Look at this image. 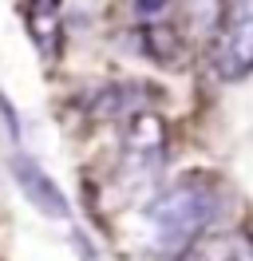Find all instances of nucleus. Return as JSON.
<instances>
[{
    "instance_id": "f257e3e1",
    "label": "nucleus",
    "mask_w": 253,
    "mask_h": 261,
    "mask_svg": "<svg viewBox=\"0 0 253 261\" xmlns=\"http://www.w3.org/2000/svg\"><path fill=\"white\" fill-rule=\"evenodd\" d=\"M218 218H221V194L202 174L174 182L170 190H162L158 198L146 202L150 238L166 257H178L190 245H198L210 233V226H218Z\"/></svg>"
},
{
    "instance_id": "f03ea898",
    "label": "nucleus",
    "mask_w": 253,
    "mask_h": 261,
    "mask_svg": "<svg viewBox=\"0 0 253 261\" xmlns=\"http://www.w3.org/2000/svg\"><path fill=\"white\" fill-rule=\"evenodd\" d=\"M210 67L225 83L253 75V0H225L210 40Z\"/></svg>"
},
{
    "instance_id": "7ed1b4c3",
    "label": "nucleus",
    "mask_w": 253,
    "mask_h": 261,
    "mask_svg": "<svg viewBox=\"0 0 253 261\" xmlns=\"http://www.w3.org/2000/svg\"><path fill=\"white\" fill-rule=\"evenodd\" d=\"M166 163V123L150 111H135L123 135V174L131 182L155 178Z\"/></svg>"
},
{
    "instance_id": "20e7f679",
    "label": "nucleus",
    "mask_w": 253,
    "mask_h": 261,
    "mask_svg": "<svg viewBox=\"0 0 253 261\" xmlns=\"http://www.w3.org/2000/svg\"><path fill=\"white\" fill-rule=\"evenodd\" d=\"M8 174L16 178L20 194L28 198V202H32L40 214H47V218H60V222L67 218V198L60 194V186L47 178V174H44L36 163H32L28 154H12V159H8Z\"/></svg>"
},
{
    "instance_id": "39448f33",
    "label": "nucleus",
    "mask_w": 253,
    "mask_h": 261,
    "mask_svg": "<svg viewBox=\"0 0 253 261\" xmlns=\"http://www.w3.org/2000/svg\"><path fill=\"white\" fill-rule=\"evenodd\" d=\"M24 24L44 60H56L63 44V4L60 0H24Z\"/></svg>"
},
{
    "instance_id": "423d86ee",
    "label": "nucleus",
    "mask_w": 253,
    "mask_h": 261,
    "mask_svg": "<svg viewBox=\"0 0 253 261\" xmlns=\"http://www.w3.org/2000/svg\"><path fill=\"white\" fill-rule=\"evenodd\" d=\"M135 111H142V87L139 83H111L91 99L95 119H131Z\"/></svg>"
},
{
    "instance_id": "0eeeda50",
    "label": "nucleus",
    "mask_w": 253,
    "mask_h": 261,
    "mask_svg": "<svg viewBox=\"0 0 253 261\" xmlns=\"http://www.w3.org/2000/svg\"><path fill=\"white\" fill-rule=\"evenodd\" d=\"M178 261H253V242L245 233H225L214 238L206 249L190 245L186 253H178Z\"/></svg>"
},
{
    "instance_id": "6e6552de",
    "label": "nucleus",
    "mask_w": 253,
    "mask_h": 261,
    "mask_svg": "<svg viewBox=\"0 0 253 261\" xmlns=\"http://www.w3.org/2000/svg\"><path fill=\"white\" fill-rule=\"evenodd\" d=\"M139 51L155 64H174L182 48H178V32H174L166 20H155V24H142L139 32Z\"/></svg>"
},
{
    "instance_id": "1a4fd4ad",
    "label": "nucleus",
    "mask_w": 253,
    "mask_h": 261,
    "mask_svg": "<svg viewBox=\"0 0 253 261\" xmlns=\"http://www.w3.org/2000/svg\"><path fill=\"white\" fill-rule=\"evenodd\" d=\"M166 12H170V0H135V20L139 24L166 20Z\"/></svg>"
},
{
    "instance_id": "9d476101",
    "label": "nucleus",
    "mask_w": 253,
    "mask_h": 261,
    "mask_svg": "<svg viewBox=\"0 0 253 261\" xmlns=\"http://www.w3.org/2000/svg\"><path fill=\"white\" fill-rule=\"evenodd\" d=\"M0 115H4V123H8V135H12L16 143H20V115L8 107V99H4V91H0Z\"/></svg>"
}]
</instances>
